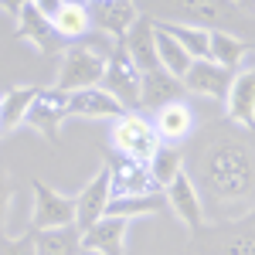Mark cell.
<instances>
[{
	"mask_svg": "<svg viewBox=\"0 0 255 255\" xmlns=\"http://www.w3.org/2000/svg\"><path fill=\"white\" fill-rule=\"evenodd\" d=\"M184 174L201 197L204 221L221 225L252 215L255 160L249 129H238L235 123L204 126L184 153Z\"/></svg>",
	"mask_w": 255,
	"mask_h": 255,
	"instance_id": "cell-1",
	"label": "cell"
},
{
	"mask_svg": "<svg viewBox=\"0 0 255 255\" xmlns=\"http://www.w3.org/2000/svg\"><path fill=\"white\" fill-rule=\"evenodd\" d=\"M139 17L153 24H191L204 31H228L252 41V14L232 0H133Z\"/></svg>",
	"mask_w": 255,
	"mask_h": 255,
	"instance_id": "cell-2",
	"label": "cell"
},
{
	"mask_svg": "<svg viewBox=\"0 0 255 255\" xmlns=\"http://www.w3.org/2000/svg\"><path fill=\"white\" fill-rule=\"evenodd\" d=\"M113 150L126 160H136V163H150V157L157 153L160 136L153 133V123L150 119L136 116V113H123V116L113 123Z\"/></svg>",
	"mask_w": 255,
	"mask_h": 255,
	"instance_id": "cell-3",
	"label": "cell"
},
{
	"mask_svg": "<svg viewBox=\"0 0 255 255\" xmlns=\"http://www.w3.org/2000/svg\"><path fill=\"white\" fill-rule=\"evenodd\" d=\"M194 245L201 255H252V215L221 221L215 228H197Z\"/></svg>",
	"mask_w": 255,
	"mask_h": 255,
	"instance_id": "cell-4",
	"label": "cell"
},
{
	"mask_svg": "<svg viewBox=\"0 0 255 255\" xmlns=\"http://www.w3.org/2000/svg\"><path fill=\"white\" fill-rule=\"evenodd\" d=\"M139 79H143V72L129 61V55L119 48V41H116V51L106 58L99 85L116 99L126 113H133V109H139Z\"/></svg>",
	"mask_w": 255,
	"mask_h": 255,
	"instance_id": "cell-5",
	"label": "cell"
},
{
	"mask_svg": "<svg viewBox=\"0 0 255 255\" xmlns=\"http://www.w3.org/2000/svg\"><path fill=\"white\" fill-rule=\"evenodd\" d=\"M65 119H68V92H61V89H38L24 113V123L31 129H38L51 146H58Z\"/></svg>",
	"mask_w": 255,
	"mask_h": 255,
	"instance_id": "cell-6",
	"label": "cell"
},
{
	"mask_svg": "<svg viewBox=\"0 0 255 255\" xmlns=\"http://www.w3.org/2000/svg\"><path fill=\"white\" fill-rule=\"evenodd\" d=\"M102 68L106 61L92 55L85 44H72L65 55H61V65H58V79H55V89L61 92H79V89H89V85H99L102 79Z\"/></svg>",
	"mask_w": 255,
	"mask_h": 255,
	"instance_id": "cell-7",
	"label": "cell"
},
{
	"mask_svg": "<svg viewBox=\"0 0 255 255\" xmlns=\"http://www.w3.org/2000/svg\"><path fill=\"white\" fill-rule=\"evenodd\" d=\"M34 191V208H31V228L27 232H48V228H65V225H75V204L72 197L58 194L55 187L34 180L31 184Z\"/></svg>",
	"mask_w": 255,
	"mask_h": 255,
	"instance_id": "cell-8",
	"label": "cell"
},
{
	"mask_svg": "<svg viewBox=\"0 0 255 255\" xmlns=\"http://www.w3.org/2000/svg\"><path fill=\"white\" fill-rule=\"evenodd\" d=\"M109 197H133V194H160L157 180L150 177V167L146 163H136V160L126 157H109Z\"/></svg>",
	"mask_w": 255,
	"mask_h": 255,
	"instance_id": "cell-9",
	"label": "cell"
},
{
	"mask_svg": "<svg viewBox=\"0 0 255 255\" xmlns=\"http://www.w3.org/2000/svg\"><path fill=\"white\" fill-rule=\"evenodd\" d=\"M180 85H184V92H191V96L225 102L228 85H232V72L221 68V65H215L211 58H194L191 65H187V72H184Z\"/></svg>",
	"mask_w": 255,
	"mask_h": 255,
	"instance_id": "cell-10",
	"label": "cell"
},
{
	"mask_svg": "<svg viewBox=\"0 0 255 255\" xmlns=\"http://www.w3.org/2000/svg\"><path fill=\"white\" fill-rule=\"evenodd\" d=\"M225 113H228V123H235L238 129L252 133V126H255V72H252V65H245L242 72L232 75L228 96H225Z\"/></svg>",
	"mask_w": 255,
	"mask_h": 255,
	"instance_id": "cell-11",
	"label": "cell"
},
{
	"mask_svg": "<svg viewBox=\"0 0 255 255\" xmlns=\"http://www.w3.org/2000/svg\"><path fill=\"white\" fill-rule=\"evenodd\" d=\"M72 204H75V228L79 232H85L89 225H96L99 218L106 215V204H109V167L106 163L92 174V180L79 194L72 197Z\"/></svg>",
	"mask_w": 255,
	"mask_h": 255,
	"instance_id": "cell-12",
	"label": "cell"
},
{
	"mask_svg": "<svg viewBox=\"0 0 255 255\" xmlns=\"http://www.w3.org/2000/svg\"><path fill=\"white\" fill-rule=\"evenodd\" d=\"M163 201H167V208L177 215V221L187 225L191 232H197V228L208 225V221H204V208H201V197H197L194 184H191V177L184 174V170L163 187Z\"/></svg>",
	"mask_w": 255,
	"mask_h": 255,
	"instance_id": "cell-13",
	"label": "cell"
},
{
	"mask_svg": "<svg viewBox=\"0 0 255 255\" xmlns=\"http://www.w3.org/2000/svg\"><path fill=\"white\" fill-rule=\"evenodd\" d=\"M126 235H129L126 218L102 215L96 225H89L82 232V249L96 255H126Z\"/></svg>",
	"mask_w": 255,
	"mask_h": 255,
	"instance_id": "cell-14",
	"label": "cell"
},
{
	"mask_svg": "<svg viewBox=\"0 0 255 255\" xmlns=\"http://www.w3.org/2000/svg\"><path fill=\"white\" fill-rule=\"evenodd\" d=\"M136 7L133 0H92L89 3V20H92V31H102L113 41H123V34L136 24Z\"/></svg>",
	"mask_w": 255,
	"mask_h": 255,
	"instance_id": "cell-15",
	"label": "cell"
},
{
	"mask_svg": "<svg viewBox=\"0 0 255 255\" xmlns=\"http://www.w3.org/2000/svg\"><path fill=\"white\" fill-rule=\"evenodd\" d=\"M126 113L102 85H89L79 92H68V116L75 119H119Z\"/></svg>",
	"mask_w": 255,
	"mask_h": 255,
	"instance_id": "cell-16",
	"label": "cell"
},
{
	"mask_svg": "<svg viewBox=\"0 0 255 255\" xmlns=\"http://www.w3.org/2000/svg\"><path fill=\"white\" fill-rule=\"evenodd\" d=\"M153 133L160 136V143H184V139H191V133H194V113H191V106L184 99L160 106L157 116H153Z\"/></svg>",
	"mask_w": 255,
	"mask_h": 255,
	"instance_id": "cell-17",
	"label": "cell"
},
{
	"mask_svg": "<svg viewBox=\"0 0 255 255\" xmlns=\"http://www.w3.org/2000/svg\"><path fill=\"white\" fill-rule=\"evenodd\" d=\"M249 51H252V41L228 34V31H211V38H208V58L221 68H228L232 75L249 65Z\"/></svg>",
	"mask_w": 255,
	"mask_h": 255,
	"instance_id": "cell-18",
	"label": "cell"
},
{
	"mask_svg": "<svg viewBox=\"0 0 255 255\" xmlns=\"http://www.w3.org/2000/svg\"><path fill=\"white\" fill-rule=\"evenodd\" d=\"M119 48L129 55V61L136 65L139 72H150V68H160L157 65V48H153V20L136 17V24L123 34Z\"/></svg>",
	"mask_w": 255,
	"mask_h": 255,
	"instance_id": "cell-19",
	"label": "cell"
},
{
	"mask_svg": "<svg viewBox=\"0 0 255 255\" xmlns=\"http://www.w3.org/2000/svg\"><path fill=\"white\" fill-rule=\"evenodd\" d=\"M180 96H184L180 79L167 75L163 68H150V72H143V79H139V106H146V109H160V106H167V102H177Z\"/></svg>",
	"mask_w": 255,
	"mask_h": 255,
	"instance_id": "cell-20",
	"label": "cell"
},
{
	"mask_svg": "<svg viewBox=\"0 0 255 255\" xmlns=\"http://www.w3.org/2000/svg\"><path fill=\"white\" fill-rule=\"evenodd\" d=\"M31 242H34V255H79L82 232L75 225H65V228L31 232Z\"/></svg>",
	"mask_w": 255,
	"mask_h": 255,
	"instance_id": "cell-21",
	"label": "cell"
},
{
	"mask_svg": "<svg viewBox=\"0 0 255 255\" xmlns=\"http://www.w3.org/2000/svg\"><path fill=\"white\" fill-rule=\"evenodd\" d=\"M160 211H167L163 191H160V194L109 197V204H106V215H113V218H126V221H133V218H143V215H160Z\"/></svg>",
	"mask_w": 255,
	"mask_h": 255,
	"instance_id": "cell-22",
	"label": "cell"
},
{
	"mask_svg": "<svg viewBox=\"0 0 255 255\" xmlns=\"http://www.w3.org/2000/svg\"><path fill=\"white\" fill-rule=\"evenodd\" d=\"M153 48H157V65L167 72V75H174V79H184V72H187V65H191V58H187V51L177 44L170 34H163L157 24H153Z\"/></svg>",
	"mask_w": 255,
	"mask_h": 255,
	"instance_id": "cell-23",
	"label": "cell"
},
{
	"mask_svg": "<svg viewBox=\"0 0 255 255\" xmlns=\"http://www.w3.org/2000/svg\"><path fill=\"white\" fill-rule=\"evenodd\" d=\"M51 31L55 38L65 41H82L89 31H92V20H89V7H68L61 3V10L51 17Z\"/></svg>",
	"mask_w": 255,
	"mask_h": 255,
	"instance_id": "cell-24",
	"label": "cell"
},
{
	"mask_svg": "<svg viewBox=\"0 0 255 255\" xmlns=\"http://www.w3.org/2000/svg\"><path fill=\"white\" fill-rule=\"evenodd\" d=\"M146 167H150V177L157 180V187L163 191V187L184 170V150H180V146H167V143H160L157 153L150 157Z\"/></svg>",
	"mask_w": 255,
	"mask_h": 255,
	"instance_id": "cell-25",
	"label": "cell"
},
{
	"mask_svg": "<svg viewBox=\"0 0 255 255\" xmlns=\"http://www.w3.org/2000/svg\"><path fill=\"white\" fill-rule=\"evenodd\" d=\"M163 34H170V38L187 51V58H208V38H211V31H204V27H191V24H157Z\"/></svg>",
	"mask_w": 255,
	"mask_h": 255,
	"instance_id": "cell-26",
	"label": "cell"
},
{
	"mask_svg": "<svg viewBox=\"0 0 255 255\" xmlns=\"http://www.w3.org/2000/svg\"><path fill=\"white\" fill-rule=\"evenodd\" d=\"M34 92H38L34 85H20V89H10L7 96L0 99V133H7V129H14V126L24 123V113H27Z\"/></svg>",
	"mask_w": 255,
	"mask_h": 255,
	"instance_id": "cell-27",
	"label": "cell"
},
{
	"mask_svg": "<svg viewBox=\"0 0 255 255\" xmlns=\"http://www.w3.org/2000/svg\"><path fill=\"white\" fill-rule=\"evenodd\" d=\"M17 34H20V38H27L38 51H48V48H51V41H48V38H51L55 31H51V20L41 17L38 10L27 3V7L17 14Z\"/></svg>",
	"mask_w": 255,
	"mask_h": 255,
	"instance_id": "cell-28",
	"label": "cell"
},
{
	"mask_svg": "<svg viewBox=\"0 0 255 255\" xmlns=\"http://www.w3.org/2000/svg\"><path fill=\"white\" fill-rule=\"evenodd\" d=\"M0 255H34L31 232L20 235V238H3V235H0Z\"/></svg>",
	"mask_w": 255,
	"mask_h": 255,
	"instance_id": "cell-29",
	"label": "cell"
},
{
	"mask_svg": "<svg viewBox=\"0 0 255 255\" xmlns=\"http://www.w3.org/2000/svg\"><path fill=\"white\" fill-rule=\"evenodd\" d=\"M10 177L7 170L0 167V235H3V228H7V211H10Z\"/></svg>",
	"mask_w": 255,
	"mask_h": 255,
	"instance_id": "cell-30",
	"label": "cell"
},
{
	"mask_svg": "<svg viewBox=\"0 0 255 255\" xmlns=\"http://www.w3.org/2000/svg\"><path fill=\"white\" fill-rule=\"evenodd\" d=\"M31 7H34V10H38L41 17H55V14H58L61 10V0H31Z\"/></svg>",
	"mask_w": 255,
	"mask_h": 255,
	"instance_id": "cell-31",
	"label": "cell"
},
{
	"mask_svg": "<svg viewBox=\"0 0 255 255\" xmlns=\"http://www.w3.org/2000/svg\"><path fill=\"white\" fill-rule=\"evenodd\" d=\"M232 3L242 7V10H249V14H252V7H255V0H232Z\"/></svg>",
	"mask_w": 255,
	"mask_h": 255,
	"instance_id": "cell-32",
	"label": "cell"
},
{
	"mask_svg": "<svg viewBox=\"0 0 255 255\" xmlns=\"http://www.w3.org/2000/svg\"><path fill=\"white\" fill-rule=\"evenodd\" d=\"M61 3H68V7H89V0H61Z\"/></svg>",
	"mask_w": 255,
	"mask_h": 255,
	"instance_id": "cell-33",
	"label": "cell"
},
{
	"mask_svg": "<svg viewBox=\"0 0 255 255\" xmlns=\"http://www.w3.org/2000/svg\"><path fill=\"white\" fill-rule=\"evenodd\" d=\"M79 255H96V252H85V249H79Z\"/></svg>",
	"mask_w": 255,
	"mask_h": 255,
	"instance_id": "cell-34",
	"label": "cell"
},
{
	"mask_svg": "<svg viewBox=\"0 0 255 255\" xmlns=\"http://www.w3.org/2000/svg\"><path fill=\"white\" fill-rule=\"evenodd\" d=\"M89 3H92V0H89Z\"/></svg>",
	"mask_w": 255,
	"mask_h": 255,
	"instance_id": "cell-35",
	"label": "cell"
}]
</instances>
